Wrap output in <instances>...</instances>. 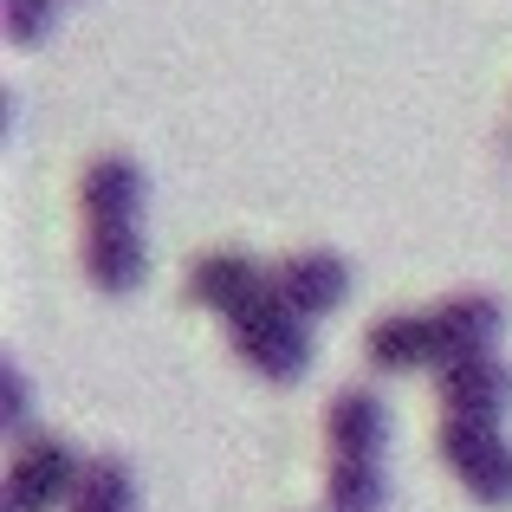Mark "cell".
Wrapping results in <instances>:
<instances>
[{"label": "cell", "instance_id": "1", "mask_svg": "<svg viewBox=\"0 0 512 512\" xmlns=\"http://www.w3.org/2000/svg\"><path fill=\"white\" fill-rule=\"evenodd\" d=\"M234 325V350L247 370H260L266 383H292V376L312 370V331H305V318L292 312L279 292H266V299H253L240 318H227Z\"/></svg>", "mask_w": 512, "mask_h": 512}, {"label": "cell", "instance_id": "2", "mask_svg": "<svg viewBox=\"0 0 512 512\" xmlns=\"http://www.w3.org/2000/svg\"><path fill=\"white\" fill-rule=\"evenodd\" d=\"M435 441H441V461L454 467V480H461L480 506L512 500V441L493 422H461V415H448Z\"/></svg>", "mask_w": 512, "mask_h": 512}, {"label": "cell", "instance_id": "3", "mask_svg": "<svg viewBox=\"0 0 512 512\" xmlns=\"http://www.w3.org/2000/svg\"><path fill=\"white\" fill-rule=\"evenodd\" d=\"M78 474H85V461L72 454V441H59V435H26L20 454H13V467H7V512L72 506Z\"/></svg>", "mask_w": 512, "mask_h": 512}, {"label": "cell", "instance_id": "4", "mask_svg": "<svg viewBox=\"0 0 512 512\" xmlns=\"http://www.w3.org/2000/svg\"><path fill=\"white\" fill-rule=\"evenodd\" d=\"M428 325H435V370H448V363L467 357H493V344L506 331V305L493 292H454L428 312Z\"/></svg>", "mask_w": 512, "mask_h": 512}, {"label": "cell", "instance_id": "5", "mask_svg": "<svg viewBox=\"0 0 512 512\" xmlns=\"http://www.w3.org/2000/svg\"><path fill=\"white\" fill-rule=\"evenodd\" d=\"M273 292L292 305L299 318H325L350 299V266L338 260L331 247H305V253H286L273 266Z\"/></svg>", "mask_w": 512, "mask_h": 512}, {"label": "cell", "instance_id": "6", "mask_svg": "<svg viewBox=\"0 0 512 512\" xmlns=\"http://www.w3.org/2000/svg\"><path fill=\"white\" fill-rule=\"evenodd\" d=\"M441 402H448V415H461V422H493L500 428V415L512 409V370L500 357H467V363H448V370L435 376Z\"/></svg>", "mask_w": 512, "mask_h": 512}, {"label": "cell", "instance_id": "7", "mask_svg": "<svg viewBox=\"0 0 512 512\" xmlns=\"http://www.w3.org/2000/svg\"><path fill=\"white\" fill-rule=\"evenodd\" d=\"M273 292V273H266L260 260H247V253H208V260H195V273H188V299L208 305V312H227L240 318L253 299H266Z\"/></svg>", "mask_w": 512, "mask_h": 512}, {"label": "cell", "instance_id": "8", "mask_svg": "<svg viewBox=\"0 0 512 512\" xmlns=\"http://www.w3.org/2000/svg\"><path fill=\"white\" fill-rule=\"evenodd\" d=\"M325 441H331L338 461H383V441H389L383 396H376V389H344L325 409Z\"/></svg>", "mask_w": 512, "mask_h": 512}, {"label": "cell", "instance_id": "9", "mask_svg": "<svg viewBox=\"0 0 512 512\" xmlns=\"http://www.w3.org/2000/svg\"><path fill=\"white\" fill-rule=\"evenodd\" d=\"M78 201H85V221L91 227H137L143 208V169L130 156H98L78 182Z\"/></svg>", "mask_w": 512, "mask_h": 512}, {"label": "cell", "instance_id": "10", "mask_svg": "<svg viewBox=\"0 0 512 512\" xmlns=\"http://www.w3.org/2000/svg\"><path fill=\"white\" fill-rule=\"evenodd\" d=\"M143 266H150V253H143L137 227H85V273H91V286L137 292Z\"/></svg>", "mask_w": 512, "mask_h": 512}, {"label": "cell", "instance_id": "11", "mask_svg": "<svg viewBox=\"0 0 512 512\" xmlns=\"http://www.w3.org/2000/svg\"><path fill=\"white\" fill-rule=\"evenodd\" d=\"M370 363L383 376H402V370H422V363H435V325H428V312H396V318H376L370 338Z\"/></svg>", "mask_w": 512, "mask_h": 512}, {"label": "cell", "instance_id": "12", "mask_svg": "<svg viewBox=\"0 0 512 512\" xmlns=\"http://www.w3.org/2000/svg\"><path fill=\"white\" fill-rule=\"evenodd\" d=\"M65 512H137V480H130L124 461H111V454H98V461H85V474H78V493Z\"/></svg>", "mask_w": 512, "mask_h": 512}, {"label": "cell", "instance_id": "13", "mask_svg": "<svg viewBox=\"0 0 512 512\" xmlns=\"http://www.w3.org/2000/svg\"><path fill=\"white\" fill-rule=\"evenodd\" d=\"M389 480L376 461H331L325 474V512H383Z\"/></svg>", "mask_w": 512, "mask_h": 512}, {"label": "cell", "instance_id": "14", "mask_svg": "<svg viewBox=\"0 0 512 512\" xmlns=\"http://www.w3.org/2000/svg\"><path fill=\"white\" fill-rule=\"evenodd\" d=\"M52 20H59V0H7V39L13 46H39Z\"/></svg>", "mask_w": 512, "mask_h": 512}, {"label": "cell", "instance_id": "15", "mask_svg": "<svg viewBox=\"0 0 512 512\" xmlns=\"http://www.w3.org/2000/svg\"><path fill=\"white\" fill-rule=\"evenodd\" d=\"M7 409H13V435H26V376H7Z\"/></svg>", "mask_w": 512, "mask_h": 512}]
</instances>
